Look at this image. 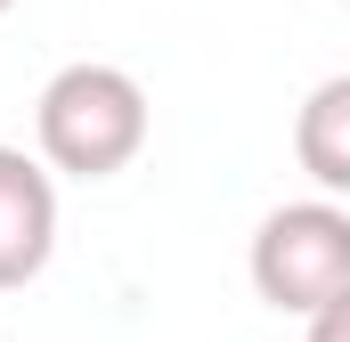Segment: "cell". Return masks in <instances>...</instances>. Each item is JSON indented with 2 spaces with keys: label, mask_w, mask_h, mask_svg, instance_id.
<instances>
[{
  "label": "cell",
  "mask_w": 350,
  "mask_h": 342,
  "mask_svg": "<svg viewBox=\"0 0 350 342\" xmlns=\"http://www.w3.org/2000/svg\"><path fill=\"white\" fill-rule=\"evenodd\" d=\"M33 147L66 179H114V171H131L139 147H147V90L122 66H98V57L57 66L41 82V98H33Z\"/></svg>",
  "instance_id": "cell-1"
},
{
  "label": "cell",
  "mask_w": 350,
  "mask_h": 342,
  "mask_svg": "<svg viewBox=\"0 0 350 342\" xmlns=\"http://www.w3.org/2000/svg\"><path fill=\"white\" fill-rule=\"evenodd\" d=\"M253 293L285 318H318L326 302L350 293V204L334 196H301L277 204L253 228Z\"/></svg>",
  "instance_id": "cell-2"
},
{
  "label": "cell",
  "mask_w": 350,
  "mask_h": 342,
  "mask_svg": "<svg viewBox=\"0 0 350 342\" xmlns=\"http://www.w3.org/2000/svg\"><path fill=\"white\" fill-rule=\"evenodd\" d=\"M57 253V179L41 155L0 147V293L33 285Z\"/></svg>",
  "instance_id": "cell-3"
},
{
  "label": "cell",
  "mask_w": 350,
  "mask_h": 342,
  "mask_svg": "<svg viewBox=\"0 0 350 342\" xmlns=\"http://www.w3.org/2000/svg\"><path fill=\"white\" fill-rule=\"evenodd\" d=\"M293 163L318 179V196H350V74H326V82L301 98L293 114Z\"/></svg>",
  "instance_id": "cell-4"
},
{
  "label": "cell",
  "mask_w": 350,
  "mask_h": 342,
  "mask_svg": "<svg viewBox=\"0 0 350 342\" xmlns=\"http://www.w3.org/2000/svg\"><path fill=\"white\" fill-rule=\"evenodd\" d=\"M301 342H350V293H342V302H326V310L310 318V334H301Z\"/></svg>",
  "instance_id": "cell-5"
},
{
  "label": "cell",
  "mask_w": 350,
  "mask_h": 342,
  "mask_svg": "<svg viewBox=\"0 0 350 342\" xmlns=\"http://www.w3.org/2000/svg\"><path fill=\"white\" fill-rule=\"evenodd\" d=\"M8 8H16V0H0V16H8Z\"/></svg>",
  "instance_id": "cell-6"
}]
</instances>
